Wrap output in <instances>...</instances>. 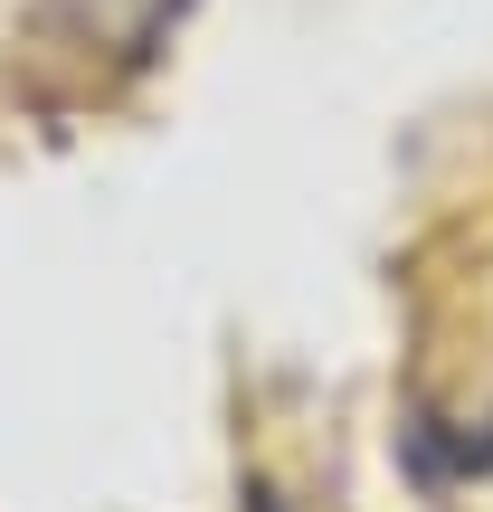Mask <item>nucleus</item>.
<instances>
[{
    "label": "nucleus",
    "instance_id": "nucleus-1",
    "mask_svg": "<svg viewBox=\"0 0 493 512\" xmlns=\"http://www.w3.org/2000/svg\"><path fill=\"white\" fill-rule=\"evenodd\" d=\"M190 19V0H29V38L95 76H124Z\"/></svg>",
    "mask_w": 493,
    "mask_h": 512
}]
</instances>
